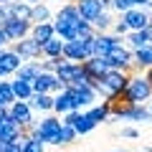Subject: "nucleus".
<instances>
[{
    "label": "nucleus",
    "mask_w": 152,
    "mask_h": 152,
    "mask_svg": "<svg viewBox=\"0 0 152 152\" xmlns=\"http://www.w3.org/2000/svg\"><path fill=\"white\" fill-rule=\"evenodd\" d=\"M124 99L127 102H132V104H147L152 99V84H150V79H147L145 74H132L129 76V84H127V89L124 91Z\"/></svg>",
    "instance_id": "f257e3e1"
},
{
    "label": "nucleus",
    "mask_w": 152,
    "mask_h": 152,
    "mask_svg": "<svg viewBox=\"0 0 152 152\" xmlns=\"http://www.w3.org/2000/svg\"><path fill=\"white\" fill-rule=\"evenodd\" d=\"M61 124H64L61 117L48 114V117H43V119H38L33 127H28L26 134H28V137H38L43 145H53V142H56V134H58V129H61Z\"/></svg>",
    "instance_id": "f03ea898"
},
{
    "label": "nucleus",
    "mask_w": 152,
    "mask_h": 152,
    "mask_svg": "<svg viewBox=\"0 0 152 152\" xmlns=\"http://www.w3.org/2000/svg\"><path fill=\"white\" fill-rule=\"evenodd\" d=\"M104 58H107V64L112 66V69H122V71H129V74H137L134 71V56H132V51L127 48L124 43L114 46Z\"/></svg>",
    "instance_id": "7ed1b4c3"
},
{
    "label": "nucleus",
    "mask_w": 152,
    "mask_h": 152,
    "mask_svg": "<svg viewBox=\"0 0 152 152\" xmlns=\"http://www.w3.org/2000/svg\"><path fill=\"white\" fill-rule=\"evenodd\" d=\"M71 99H74V109H84V107H94L99 102V94L94 91V86H66L64 89Z\"/></svg>",
    "instance_id": "20e7f679"
},
{
    "label": "nucleus",
    "mask_w": 152,
    "mask_h": 152,
    "mask_svg": "<svg viewBox=\"0 0 152 152\" xmlns=\"http://www.w3.org/2000/svg\"><path fill=\"white\" fill-rule=\"evenodd\" d=\"M8 112H10V119L18 122V124H23L28 129V127L36 124V117H33V107L28 102H20V99H15V102L8 107Z\"/></svg>",
    "instance_id": "39448f33"
},
{
    "label": "nucleus",
    "mask_w": 152,
    "mask_h": 152,
    "mask_svg": "<svg viewBox=\"0 0 152 152\" xmlns=\"http://www.w3.org/2000/svg\"><path fill=\"white\" fill-rule=\"evenodd\" d=\"M10 48L15 51L23 61H38L41 56H43V53H41V43H38L36 38H31V36H26V38H20V41H15Z\"/></svg>",
    "instance_id": "423d86ee"
},
{
    "label": "nucleus",
    "mask_w": 152,
    "mask_h": 152,
    "mask_svg": "<svg viewBox=\"0 0 152 152\" xmlns=\"http://www.w3.org/2000/svg\"><path fill=\"white\" fill-rule=\"evenodd\" d=\"M129 71H122V69H109L107 74L102 76V81L107 84L109 86V91L114 94V96H117V94H122L127 89V84H129Z\"/></svg>",
    "instance_id": "0eeeda50"
},
{
    "label": "nucleus",
    "mask_w": 152,
    "mask_h": 152,
    "mask_svg": "<svg viewBox=\"0 0 152 152\" xmlns=\"http://www.w3.org/2000/svg\"><path fill=\"white\" fill-rule=\"evenodd\" d=\"M122 20L129 26V31H142V28H147L150 26V20H152V15L145 10V8H129V10H124L122 13Z\"/></svg>",
    "instance_id": "6e6552de"
},
{
    "label": "nucleus",
    "mask_w": 152,
    "mask_h": 152,
    "mask_svg": "<svg viewBox=\"0 0 152 152\" xmlns=\"http://www.w3.org/2000/svg\"><path fill=\"white\" fill-rule=\"evenodd\" d=\"M84 64V71H86V76H89V84H96L99 79H102L104 74H107L112 66L107 64V58H99V56H91V58H86V61H81Z\"/></svg>",
    "instance_id": "1a4fd4ad"
},
{
    "label": "nucleus",
    "mask_w": 152,
    "mask_h": 152,
    "mask_svg": "<svg viewBox=\"0 0 152 152\" xmlns=\"http://www.w3.org/2000/svg\"><path fill=\"white\" fill-rule=\"evenodd\" d=\"M64 58H69L71 64H81L89 58L86 48H84L81 38H74V41H64Z\"/></svg>",
    "instance_id": "9d476101"
},
{
    "label": "nucleus",
    "mask_w": 152,
    "mask_h": 152,
    "mask_svg": "<svg viewBox=\"0 0 152 152\" xmlns=\"http://www.w3.org/2000/svg\"><path fill=\"white\" fill-rule=\"evenodd\" d=\"M31 26H33L31 20H15V18H10L3 28H5L8 36H10V43H15V41H20V38L31 36Z\"/></svg>",
    "instance_id": "9b49d317"
},
{
    "label": "nucleus",
    "mask_w": 152,
    "mask_h": 152,
    "mask_svg": "<svg viewBox=\"0 0 152 152\" xmlns=\"http://www.w3.org/2000/svg\"><path fill=\"white\" fill-rule=\"evenodd\" d=\"M23 134H26V127H23V124H18V122H13V119L8 122V124H3V127H0V142H3V145L23 140Z\"/></svg>",
    "instance_id": "f8f14e48"
},
{
    "label": "nucleus",
    "mask_w": 152,
    "mask_h": 152,
    "mask_svg": "<svg viewBox=\"0 0 152 152\" xmlns=\"http://www.w3.org/2000/svg\"><path fill=\"white\" fill-rule=\"evenodd\" d=\"M53 84H56V74L41 71L31 81V86H33V94H53Z\"/></svg>",
    "instance_id": "ddd939ff"
},
{
    "label": "nucleus",
    "mask_w": 152,
    "mask_h": 152,
    "mask_svg": "<svg viewBox=\"0 0 152 152\" xmlns=\"http://www.w3.org/2000/svg\"><path fill=\"white\" fill-rule=\"evenodd\" d=\"M20 64H23V58H20L13 48H0V66L8 71V76L15 74V71L20 69Z\"/></svg>",
    "instance_id": "4468645a"
},
{
    "label": "nucleus",
    "mask_w": 152,
    "mask_h": 152,
    "mask_svg": "<svg viewBox=\"0 0 152 152\" xmlns=\"http://www.w3.org/2000/svg\"><path fill=\"white\" fill-rule=\"evenodd\" d=\"M8 18H15V20H31V3L26 0H13L5 5Z\"/></svg>",
    "instance_id": "2eb2a0df"
},
{
    "label": "nucleus",
    "mask_w": 152,
    "mask_h": 152,
    "mask_svg": "<svg viewBox=\"0 0 152 152\" xmlns=\"http://www.w3.org/2000/svg\"><path fill=\"white\" fill-rule=\"evenodd\" d=\"M132 56H134V71H147V69H152V43H147V46H142V48H137V51H132Z\"/></svg>",
    "instance_id": "dca6fc26"
},
{
    "label": "nucleus",
    "mask_w": 152,
    "mask_h": 152,
    "mask_svg": "<svg viewBox=\"0 0 152 152\" xmlns=\"http://www.w3.org/2000/svg\"><path fill=\"white\" fill-rule=\"evenodd\" d=\"M76 8H79V15H81L84 20H89V23L104 10V8L99 5V0H76Z\"/></svg>",
    "instance_id": "f3484780"
},
{
    "label": "nucleus",
    "mask_w": 152,
    "mask_h": 152,
    "mask_svg": "<svg viewBox=\"0 0 152 152\" xmlns=\"http://www.w3.org/2000/svg\"><path fill=\"white\" fill-rule=\"evenodd\" d=\"M53 36H56L53 23H33V26H31V38H36L41 46H43L46 41H51Z\"/></svg>",
    "instance_id": "a211bd4d"
},
{
    "label": "nucleus",
    "mask_w": 152,
    "mask_h": 152,
    "mask_svg": "<svg viewBox=\"0 0 152 152\" xmlns=\"http://www.w3.org/2000/svg\"><path fill=\"white\" fill-rule=\"evenodd\" d=\"M53 20H61V23H79L81 20V15H79V8H76V3H64V5L58 8V13H56Z\"/></svg>",
    "instance_id": "6ab92c4d"
},
{
    "label": "nucleus",
    "mask_w": 152,
    "mask_h": 152,
    "mask_svg": "<svg viewBox=\"0 0 152 152\" xmlns=\"http://www.w3.org/2000/svg\"><path fill=\"white\" fill-rule=\"evenodd\" d=\"M28 104L33 107V112H53V94H33L28 99Z\"/></svg>",
    "instance_id": "aec40b11"
},
{
    "label": "nucleus",
    "mask_w": 152,
    "mask_h": 152,
    "mask_svg": "<svg viewBox=\"0 0 152 152\" xmlns=\"http://www.w3.org/2000/svg\"><path fill=\"white\" fill-rule=\"evenodd\" d=\"M86 114L91 117L94 122H96V124H102V122H107V119H109L112 107H109V102H104V99H102V102H96L94 107H89V109H86Z\"/></svg>",
    "instance_id": "412c9836"
},
{
    "label": "nucleus",
    "mask_w": 152,
    "mask_h": 152,
    "mask_svg": "<svg viewBox=\"0 0 152 152\" xmlns=\"http://www.w3.org/2000/svg\"><path fill=\"white\" fill-rule=\"evenodd\" d=\"M69 112H74V99L69 96L66 91H58V94H53V114H69Z\"/></svg>",
    "instance_id": "4be33fe9"
},
{
    "label": "nucleus",
    "mask_w": 152,
    "mask_h": 152,
    "mask_svg": "<svg viewBox=\"0 0 152 152\" xmlns=\"http://www.w3.org/2000/svg\"><path fill=\"white\" fill-rule=\"evenodd\" d=\"M41 53H43V58H58V56H64V41L58 36H53L51 41H46L41 46Z\"/></svg>",
    "instance_id": "5701e85b"
},
{
    "label": "nucleus",
    "mask_w": 152,
    "mask_h": 152,
    "mask_svg": "<svg viewBox=\"0 0 152 152\" xmlns=\"http://www.w3.org/2000/svg\"><path fill=\"white\" fill-rule=\"evenodd\" d=\"M38 74H41V61H23L20 69H18L13 76H18V79H26V81H33Z\"/></svg>",
    "instance_id": "b1692460"
},
{
    "label": "nucleus",
    "mask_w": 152,
    "mask_h": 152,
    "mask_svg": "<svg viewBox=\"0 0 152 152\" xmlns=\"http://www.w3.org/2000/svg\"><path fill=\"white\" fill-rule=\"evenodd\" d=\"M10 86H13V94H15V99H20V102H28V99L33 96V86H31V81H26V79H13L10 81Z\"/></svg>",
    "instance_id": "393cba45"
},
{
    "label": "nucleus",
    "mask_w": 152,
    "mask_h": 152,
    "mask_svg": "<svg viewBox=\"0 0 152 152\" xmlns=\"http://www.w3.org/2000/svg\"><path fill=\"white\" fill-rule=\"evenodd\" d=\"M124 38H127V43H129V51H137V48H142V46L150 43V33H147V28H142V31H129Z\"/></svg>",
    "instance_id": "a878e982"
},
{
    "label": "nucleus",
    "mask_w": 152,
    "mask_h": 152,
    "mask_svg": "<svg viewBox=\"0 0 152 152\" xmlns=\"http://www.w3.org/2000/svg\"><path fill=\"white\" fill-rule=\"evenodd\" d=\"M127 122H152V112L145 104H134L127 114Z\"/></svg>",
    "instance_id": "bb28decb"
},
{
    "label": "nucleus",
    "mask_w": 152,
    "mask_h": 152,
    "mask_svg": "<svg viewBox=\"0 0 152 152\" xmlns=\"http://www.w3.org/2000/svg\"><path fill=\"white\" fill-rule=\"evenodd\" d=\"M31 23H51V10L46 3L31 5Z\"/></svg>",
    "instance_id": "cd10ccee"
},
{
    "label": "nucleus",
    "mask_w": 152,
    "mask_h": 152,
    "mask_svg": "<svg viewBox=\"0 0 152 152\" xmlns=\"http://www.w3.org/2000/svg\"><path fill=\"white\" fill-rule=\"evenodd\" d=\"M76 137H79V134H76V129H74L71 124H61V129H58V134H56V142H53V145H56V147H66V145H71Z\"/></svg>",
    "instance_id": "c85d7f7f"
},
{
    "label": "nucleus",
    "mask_w": 152,
    "mask_h": 152,
    "mask_svg": "<svg viewBox=\"0 0 152 152\" xmlns=\"http://www.w3.org/2000/svg\"><path fill=\"white\" fill-rule=\"evenodd\" d=\"M112 23H114V18L109 15V10H102V13L91 20V26H94V31H96V33H107L109 28H112Z\"/></svg>",
    "instance_id": "c756f323"
},
{
    "label": "nucleus",
    "mask_w": 152,
    "mask_h": 152,
    "mask_svg": "<svg viewBox=\"0 0 152 152\" xmlns=\"http://www.w3.org/2000/svg\"><path fill=\"white\" fill-rule=\"evenodd\" d=\"M23 152H46V145L38 137H23Z\"/></svg>",
    "instance_id": "7c9ffc66"
},
{
    "label": "nucleus",
    "mask_w": 152,
    "mask_h": 152,
    "mask_svg": "<svg viewBox=\"0 0 152 152\" xmlns=\"http://www.w3.org/2000/svg\"><path fill=\"white\" fill-rule=\"evenodd\" d=\"M64 61H66L64 56H58V58H43V61H41V71H46V74H56Z\"/></svg>",
    "instance_id": "2f4dec72"
},
{
    "label": "nucleus",
    "mask_w": 152,
    "mask_h": 152,
    "mask_svg": "<svg viewBox=\"0 0 152 152\" xmlns=\"http://www.w3.org/2000/svg\"><path fill=\"white\" fill-rule=\"evenodd\" d=\"M109 31H112V36H119V38H124L127 33H129V26H127L124 20H114Z\"/></svg>",
    "instance_id": "473e14b6"
},
{
    "label": "nucleus",
    "mask_w": 152,
    "mask_h": 152,
    "mask_svg": "<svg viewBox=\"0 0 152 152\" xmlns=\"http://www.w3.org/2000/svg\"><path fill=\"white\" fill-rule=\"evenodd\" d=\"M112 8L117 13H124V10H129V8H134V3H132V0H112Z\"/></svg>",
    "instance_id": "72a5a7b5"
},
{
    "label": "nucleus",
    "mask_w": 152,
    "mask_h": 152,
    "mask_svg": "<svg viewBox=\"0 0 152 152\" xmlns=\"http://www.w3.org/2000/svg\"><path fill=\"white\" fill-rule=\"evenodd\" d=\"M26 137V134H23ZM3 152H23V142H8V145H3Z\"/></svg>",
    "instance_id": "f704fd0d"
},
{
    "label": "nucleus",
    "mask_w": 152,
    "mask_h": 152,
    "mask_svg": "<svg viewBox=\"0 0 152 152\" xmlns=\"http://www.w3.org/2000/svg\"><path fill=\"white\" fill-rule=\"evenodd\" d=\"M122 137H127V140H137L140 132H137V127H122Z\"/></svg>",
    "instance_id": "c9c22d12"
},
{
    "label": "nucleus",
    "mask_w": 152,
    "mask_h": 152,
    "mask_svg": "<svg viewBox=\"0 0 152 152\" xmlns=\"http://www.w3.org/2000/svg\"><path fill=\"white\" fill-rule=\"evenodd\" d=\"M10 43V36H8V31L3 26H0V48H5V46Z\"/></svg>",
    "instance_id": "e433bc0d"
},
{
    "label": "nucleus",
    "mask_w": 152,
    "mask_h": 152,
    "mask_svg": "<svg viewBox=\"0 0 152 152\" xmlns=\"http://www.w3.org/2000/svg\"><path fill=\"white\" fill-rule=\"evenodd\" d=\"M8 122H10V112H8V107H0V127Z\"/></svg>",
    "instance_id": "4c0bfd02"
},
{
    "label": "nucleus",
    "mask_w": 152,
    "mask_h": 152,
    "mask_svg": "<svg viewBox=\"0 0 152 152\" xmlns=\"http://www.w3.org/2000/svg\"><path fill=\"white\" fill-rule=\"evenodd\" d=\"M8 20H10V18H8V13H5V5H0V26H5Z\"/></svg>",
    "instance_id": "58836bf2"
},
{
    "label": "nucleus",
    "mask_w": 152,
    "mask_h": 152,
    "mask_svg": "<svg viewBox=\"0 0 152 152\" xmlns=\"http://www.w3.org/2000/svg\"><path fill=\"white\" fill-rule=\"evenodd\" d=\"M99 5H102L104 10H109V8H112V0H99Z\"/></svg>",
    "instance_id": "ea45409f"
},
{
    "label": "nucleus",
    "mask_w": 152,
    "mask_h": 152,
    "mask_svg": "<svg viewBox=\"0 0 152 152\" xmlns=\"http://www.w3.org/2000/svg\"><path fill=\"white\" fill-rule=\"evenodd\" d=\"M132 3H134V5H137V8H145V5H147V3H150V0H132Z\"/></svg>",
    "instance_id": "a19ab883"
},
{
    "label": "nucleus",
    "mask_w": 152,
    "mask_h": 152,
    "mask_svg": "<svg viewBox=\"0 0 152 152\" xmlns=\"http://www.w3.org/2000/svg\"><path fill=\"white\" fill-rule=\"evenodd\" d=\"M145 76L150 79V84H152V69H147V71H145Z\"/></svg>",
    "instance_id": "79ce46f5"
},
{
    "label": "nucleus",
    "mask_w": 152,
    "mask_h": 152,
    "mask_svg": "<svg viewBox=\"0 0 152 152\" xmlns=\"http://www.w3.org/2000/svg\"><path fill=\"white\" fill-rule=\"evenodd\" d=\"M26 3H31V5H36V3H43V0H26Z\"/></svg>",
    "instance_id": "37998d69"
},
{
    "label": "nucleus",
    "mask_w": 152,
    "mask_h": 152,
    "mask_svg": "<svg viewBox=\"0 0 152 152\" xmlns=\"http://www.w3.org/2000/svg\"><path fill=\"white\" fill-rule=\"evenodd\" d=\"M8 3H13V0H0V5H8Z\"/></svg>",
    "instance_id": "c03bdc74"
},
{
    "label": "nucleus",
    "mask_w": 152,
    "mask_h": 152,
    "mask_svg": "<svg viewBox=\"0 0 152 152\" xmlns=\"http://www.w3.org/2000/svg\"><path fill=\"white\" fill-rule=\"evenodd\" d=\"M145 150H147V152H152V145H150V147H145Z\"/></svg>",
    "instance_id": "a18cd8bd"
},
{
    "label": "nucleus",
    "mask_w": 152,
    "mask_h": 152,
    "mask_svg": "<svg viewBox=\"0 0 152 152\" xmlns=\"http://www.w3.org/2000/svg\"><path fill=\"white\" fill-rule=\"evenodd\" d=\"M150 112H152V99H150Z\"/></svg>",
    "instance_id": "49530a36"
},
{
    "label": "nucleus",
    "mask_w": 152,
    "mask_h": 152,
    "mask_svg": "<svg viewBox=\"0 0 152 152\" xmlns=\"http://www.w3.org/2000/svg\"><path fill=\"white\" fill-rule=\"evenodd\" d=\"M0 107H5V104H3V99H0Z\"/></svg>",
    "instance_id": "de8ad7c7"
},
{
    "label": "nucleus",
    "mask_w": 152,
    "mask_h": 152,
    "mask_svg": "<svg viewBox=\"0 0 152 152\" xmlns=\"http://www.w3.org/2000/svg\"><path fill=\"white\" fill-rule=\"evenodd\" d=\"M0 152H3V142H0Z\"/></svg>",
    "instance_id": "09e8293b"
},
{
    "label": "nucleus",
    "mask_w": 152,
    "mask_h": 152,
    "mask_svg": "<svg viewBox=\"0 0 152 152\" xmlns=\"http://www.w3.org/2000/svg\"><path fill=\"white\" fill-rule=\"evenodd\" d=\"M69 3H76V0H69Z\"/></svg>",
    "instance_id": "8fccbe9b"
},
{
    "label": "nucleus",
    "mask_w": 152,
    "mask_h": 152,
    "mask_svg": "<svg viewBox=\"0 0 152 152\" xmlns=\"http://www.w3.org/2000/svg\"><path fill=\"white\" fill-rule=\"evenodd\" d=\"M114 152H122V150H114Z\"/></svg>",
    "instance_id": "3c124183"
},
{
    "label": "nucleus",
    "mask_w": 152,
    "mask_h": 152,
    "mask_svg": "<svg viewBox=\"0 0 152 152\" xmlns=\"http://www.w3.org/2000/svg\"><path fill=\"white\" fill-rule=\"evenodd\" d=\"M150 26H152V20H150Z\"/></svg>",
    "instance_id": "603ef678"
},
{
    "label": "nucleus",
    "mask_w": 152,
    "mask_h": 152,
    "mask_svg": "<svg viewBox=\"0 0 152 152\" xmlns=\"http://www.w3.org/2000/svg\"><path fill=\"white\" fill-rule=\"evenodd\" d=\"M58 3H61V0H58Z\"/></svg>",
    "instance_id": "864d4df0"
}]
</instances>
